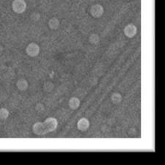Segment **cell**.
<instances>
[{
  "label": "cell",
  "mask_w": 165,
  "mask_h": 165,
  "mask_svg": "<svg viewBox=\"0 0 165 165\" xmlns=\"http://www.w3.org/2000/svg\"><path fill=\"white\" fill-rule=\"evenodd\" d=\"M8 115H9V113H8V110L5 109L0 110V119L5 120L8 117Z\"/></svg>",
  "instance_id": "52a82bcc"
},
{
  "label": "cell",
  "mask_w": 165,
  "mask_h": 165,
  "mask_svg": "<svg viewBox=\"0 0 165 165\" xmlns=\"http://www.w3.org/2000/svg\"><path fill=\"white\" fill-rule=\"evenodd\" d=\"M111 100H112V102L115 103V104H117V103H119L121 102L122 97L120 94H112V96L111 97Z\"/></svg>",
  "instance_id": "8992f818"
},
{
  "label": "cell",
  "mask_w": 165,
  "mask_h": 165,
  "mask_svg": "<svg viewBox=\"0 0 165 165\" xmlns=\"http://www.w3.org/2000/svg\"><path fill=\"white\" fill-rule=\"evenodd\" d=\"M58 127V121L55 118L49 117L44 122H36L32 127L33 132L38 136H43L48 133L52 132Z\"/></svg>",
  "instance_id": "6da1fadb"
},
{
  "label": "cell",
  "mask_w": 165,
  "mask_h": 165,
  "mask_svg": "<svg viewBox=\"0 0 165 165\" xmlns=\"http://www.w3.org/2000/svg\"><path fill=\"white\" fill-rule=\"evenodd\" d=\"M27 52H28L29 56H37L38 53V46L34 44H31V45H29L28 48H27Z\"/></svg>",
  "instance_id": "277c9868"
},
{
  "label": "cell",
  "mask_w": 165,
  "mask_h": 165,
  "mask_svg": "<svg viewBox=\"0 0 165 165\" xmlns=\"http://www.w3.org/2000/svg\"><path fill=\"white\" fill-rule=\"evenodd\" d=\"M17 1H18V3H14L13 9L16 13H22L25 10V8H26L25 7V3L21 1V0H17Z\"/></svg>",
  "instance_id": "3957f363"
},
{
  "label": "cell",
  "mask_w": 165,
  "mask_h": 165,
  "mask_svg": "<svg viewBox=\"0 0 165 165\" xmlns=\"http://www.w3.org/2000/svg\"><path fill=\"white\" fill-rule=\"evenodd\" d=\"M77 127L79 130L81 131H85L88 130L90 127V122L86 118H82L81 120H79L77 123Z\"/></svg>",
  "instance_id": "7a4b0ae2"
},
{
  "label": "cell",
  "mask_w": 165,
  "mask_h": 165,
  "mask_svg": "<svg viewBox=\"0 0 165 165\" xmlns=\"http://www.w3.org/2000/svg\"><path fill=\"white\" fill-rule=\"evenodd\" d=\"M80 101L77 97H73L69 101V106L72 109H77L79 107Z\"/></svg>",
  "instance_id": "5b68a950"
}]
</instances>
